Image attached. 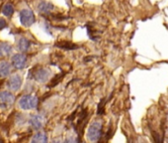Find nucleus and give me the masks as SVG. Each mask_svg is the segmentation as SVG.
<instances>
[{
	"instance_id": "obj_1",
	"label": "nucleus",
	"mask_w": 168,
	"mask_h": 143,
	"mask_svg": "<svg viewBox=\"0 0 168 143\" xmlns=\"http://www.w3.org/2000/svg\"><path fill=\"white\" fill-rule=\"evenodd\" d=\"M39 99L35 95H23L19 99V107L23 110H29V109H35L38 107Z\"/></svg>"
},
{
	"instance_id": "obj_2",
	"label": "nucleus",
	"mask_w": 168,
	"mask_h": 143,
	"mask_svg": "<svg viewBox=\"0 0 168 143\" xmlns=\"http://www.w3.org/2000/svg\"><path fill=\"white\" fill-rule=\"evenodd\" d=\"M102 135V123L94 121L87 130V139L91 142H96L100 139Z\"/></svg>"
},
{
	"instance_id": "obj_3",
	"label": "nucleus",
	"mask_w": 168,
	"mask_h": 143,
	"mask_svg": "<svg viewBox=\"0 0 168 143\" xmlns=\"http://www.w3.org/2000/svg\"><path fill=\"white\" fill-rule=\"evenodd\" d=\"M20 21L21 24L25 27L32 26L35 22V15H34L33 11L29 10V9H23L20 12Z\"/></svg>"
},
{
	"instance_id": "obj_4",
	"label": "nucleus",
	"mask_w": 168,
	"mask_h": 143,
	"mask_svg": "<svg viewBox=\"0 0 168 143\" xmlns=\"http://www.w3.org/2000/svg\"><path fill=\"white\" fill-rule=\"evenodd\" d=\"M14 101H15V98L11 92H9L7 91L0 92V107L2 108L6 109V108L10 107L11 105L13 104Z\"/></svg>"
},
{
	"instance_id": "obj_5",
	"label": "nucleus",
	"mask_w": 168,
	"mask_h": 143,
	"mask_svg": "<svg viewBox=\"0 0 168 143\" xmlns=\"http://www.w3.org/2000/svg\"><path fill=\"white\" fill-rule=\"evenodd\" d=\"M26 63H27V57L23 54H16L12 57V65L17 70L24 69L25 66H26Z\"/></svg>"
},
{
	"instance_id": "obj_6",
	"label": "nucleus",
	"mask_w": 168,
	"mask_h": 143,
	"mask_svg": "<svg viewBox=\"0 0 168 143\" xmlns=\"http://www.w3.org/2000/svg\"><path fill=\"white\" fill-rule=\"evenodd\" d=\"M49 77H51V71L48 69H45V68H42V69H40L39 71H37L35 74H34V77H35V80L37 82L42 83L48 82Z\"/></svg>"
},
{
	"instance_id": "obj_7",
	"label": "nucleus",
	"mask_w": 168,
	"mask_h": 143,
	"mask_svg": "<svg viewBox=\"0 0 168 143\" xmlns=\"http://www.w3.org/2000/svg\"><path fill=\"white\" fill-rule=\"evenodd\" d=\"M22 86V77L20 74H13L8 80V86L11 91H18Z\"/></svg>"
},
{
	"instance_id": "obj_8",
	"label": "nucleus",
	"mask_w": 168,
	"mask_h": 143,
	"mask_svg": "<svg viewBox=\"0 0 168 143\" xmlns=\"http://www.w3.org/2000/svg\"><path fill=\"white\" fill-rule=\"evenodd\" d=\"M43 116L41 114H35L30 118V125L32 126V128L35 130H39L41 129L43 125Z\"/></svg>"
},
{
	"instance_id": "obj_9",
	"label": "nucleus",
	"mask_w": 168,
	"mask_h": 143,
	"mask_svg": "<svg viewBox=\"0 0 168 143\" xmlns=\"http://www.w3.org/2000/svg\"><path fill=\"white\" fill-rule=\"evenodd\" d=\"M17 47H18V50L22 53L27 52L30 48V41L27 40L26 38H20L19 41H18Z\"/></svg>"
},
{
	"instance_id": "obj_10",
	"label": "nucleus",
	"mask_w": 168,
	"mask_h": 143,
	"mask_svg": "<svg viewBox=\"0 0 168 143\" xmlns=\"http://www.w3.org/2000/svg\"><path fill=\"white\" fill-rule=\"evenodd\" d=\"M11 67L8 62H0V77H5L10 74Z\"/></svg>"
},
{
	"instance_id": "obj_11",
	"label": "nucleus",
	"mask_w": 168,
	"mask_h": 143,
	"mask_svg": "<svg viewBox=\"0 0 168 143\" xmlns=\"http://www.w3.org/2000/svg\"><path fill=\"white\" fill-rule=\"evenodd\" d=\"M54 8L55 7H54V5H52V3L46 2V1H42L38 5L39 11L42 12V13H49V12H51Z\"/></svg>"
},
{
	"instance_id": "obj_12",
	"label": "nucleus",
	"mask_w": 168,
	"mask_h": 143,
	"mask_svg": "<svg viewBox=\"0 0 168 143\" xmlns=\"http://www.w3.org/2000/svg\"><path fill=\"white\" fill-rule=\"evenodd\" d=\"M12 52V47L11 45H9L8 43L3 42L0 44V56L1 57H6L9 56Z\"/></svg>"
},
{
	"instance_id": "obj_13",
	"label": "nucleus",
	"mask_w": 168,
	"mask_h": 143,
	"mask_svg": "<svg viewBox=\"0 0 168 143\" xmlns=\"http://www.w3.org/2000/svg\"><path fill=\"white\" fill-rule=\"evenodd\" d=\"M48 141L45 132H38L37 134L34 135L32 138V142H37V143H45Z\"/></svg>"
},
{
	"instance_id": "obj_14",
	"label": "nucleus",
	"mask_w": 168,
	"mask_h": 143,
	"mask_svg": "<svg viewBox=\"0 0 168 143\" xmlns=\"http://www.w3.org/2000/svg\"><path fill=\"white\" fill-rule=\"evenodd\" d=\"M55 46L58 47V48L65 49V50H74V49L78 48V46H77V45L73 44V43H70V42H60V43L55 44Z\"/></svg>"
},
{
	"instance_id": "obj_15",
	"label": "nucleus",
	"mask_w": 168,
	"mask_h": 143,
	"mask_svg": "<svg viewBox=\"0 0 168 143\" xmlns=\"http://www.w3.org/2000/svg\"><path fill=\"white\" fill-rule=\"evenodd\" d=\"M2 13L5 15V16H11L12 14L14 13V7L13 5L10 4V3H7V4H5L4 6H3L2 8Z\"/></svg>"
},
{
	"instance_id": "obj_16",
	"label": "nucleus",
	"mask_w": 168,
	"mask_h": 143,
	"mask_svg": "<svg viewBox=\"0 0 168 143\" xmlns=\"http://www.w3.org/2000/svg\"><path fill=\"white\" fill-rule=\"evenodd\" d=\"M6 26H7V22L5 21V19H3V18H0V30L4 29Z\"/></svg>"
},
{
	"instance_id": "obj_17",
	"label": "nucleus",
	"mask_w": 168,
	"mask_h": 143,
	"mask_svg": "<svg viewBox=\"0 0 168 143\" xmlns=\"http://www.w3.org/2000/svg\"><path fill=\"white\" fill-rule=\"evenodd\" d=\"M0 85H1V82H0Z\"/></svg>"
}]
</instances>
